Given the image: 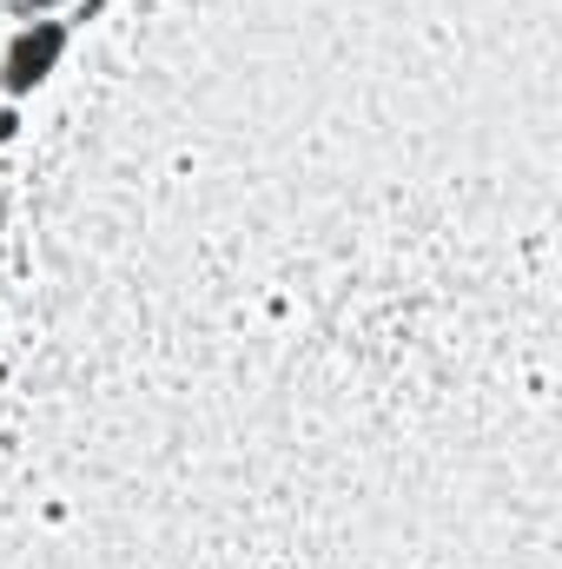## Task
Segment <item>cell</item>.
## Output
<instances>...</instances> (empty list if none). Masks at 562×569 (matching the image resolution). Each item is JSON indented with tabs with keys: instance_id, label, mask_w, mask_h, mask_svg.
Returning <instances> with one entry per match:
<instances>
[{
	"instance_id": "1",
	"label": "cell",
	"mask_w": 562,
	"mask_h": 569,
	"mask_svg": "<svg viewBox=\"0 0 562 569\" xmlns=\"http://www.w3.org/2000/svg\"><path fill=\"white\" fill-rule=\"evenodd\" d=\"M67 47V27L60 20H40L33 33H20L13 40V53H7V93H27L47 67H53V53Z\"/></svg>"
}]
</instances>
